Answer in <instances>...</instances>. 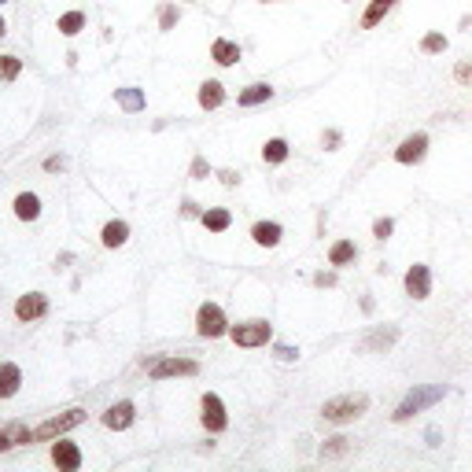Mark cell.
<instances>
[{"instance_id":"cell-36","label":"cell","mask_w":472,"mask_h":472,"mask_svg":"<svg viewBox=\"0 0 472 472\" xmlns=\"http://www.w3.org/2000/svg\"><path fill=\"white\" fill-rule=\"evenodd\" d=\"M218 178H222V185H225V188H232V185H240V174H236V170H222V174H218Z\"/></svg>"},{"instance_id":"cell-12","label":"cell","mask_w":472,"mask_h":472,"mask_svg":"<svg viewBox=\"0 0 472 472\" xmlns=\"http://www.w3.org/2000/svg\"><path fill=\"white\" fill-rule=\"evenodd\" d=\"M45 314H48V295H41V292L19 295V303H15V317L19 321H37V317H45Z\"/></svg>"},{"instance_id":"cell-19","label":"cell","mask_w":472,"mask_h":472,"mask_svg":"<svg viewBox=\"0 0 472 472\" xmlns=\"http://www.w3.org/2000/svg\"><path fill=\"white\" fill-rule=\"evenodd\" d=\"M11 207H15V218L19 222H34L37 214H41V200L34 196V192H19Z\"/></svg>"},{"instance_id":"cell-7","label":"cell","mask_w":472,"mask_h":472,"mask_svg":"<svg viewBox=\"0 0 472 472\" xmlns=\"http://www.w3.org/2000/svg\"><path fill=\"white\" fill-rule=\"evenodd\" d=\"M200 421H203L207 432H225V428H229L225 402H222L218 395H214V391H207V395L200 399Z\"/></svg>"},{"instance_id":"cell-3","label":"cell","mask_w":472,"mask_h":472,"mask_svg":"<svg viewBox=\"0 0 472 472\" xmlns=\"http://www.w3.org/2000/svg\"><path fill=\"white\" fill-rule=\"evenodd\" d=\"M144 369L152 380H170V376H196L200 361L196 358H152L144 361Z\"/></svg>"},{"instance_id":"cell-43","label":"cell","mask_w":472,"mask_h":472,"mask_svg":"<svg viewBox=\"0 0 472 472\" xmlns=\"http://www.w3.org/2000/svg\"><path fill=\"white\" fill-rule=\"evenodd\" d=\"M259 4H273V0H259Z\"/></svg>"},{"instance_id":"cell-1","label":"cell","mask_w":472,"mask_h":472,"mask_svg":"<svg viewBox=\"0 0 472 472\" xmlns=\"http://www.w3.org/2000/svg\"><path fill=\"white\" fill-rule=\"evenodd\" d=\"M369 410V395H339V399H329L325 406H321V417L332 421V424H347L354 417H361Z\"/></svg>"},{"instance_id":"cell-42","label":"cell","mask_w":472,"mask_h":472,"mask_svg":"<svg viewBox=\"0 0 472 472\" xmlns=\"http://www.w3.org/2000/svg\"><path fill=\"white\" fill-rule=\"evenodd\" d=\"M4 30H8V26H4V19H0V37H4Z\"/></svg>"},{"instance_id":"cell-44","label":"cell","mask_w":472,"mask_h":472,"mask_svg":"<svg viewBox=\"0 0 472 472\" xmlns=\"http://www.w3.org/2000/svg\"><path fill=\"white\" fill-rule=\"evenodd\" d=\"M0 4H4V0H0Z\"/></svg>"},{"instance_id":"cell-22","label":"cell","mask_w":472,"mask_h":472,"mask_svg":"<svg viewBox=\"0 0 472 472\" xmlns=\"http://www.w3.org/2000/svg\"><path fill=\"white\" fill-rule=\"evenodd\" d=\"M399 4V0H369V8H366V15H361V30H373L384 15H388L391 8Z\"/></svg>"},{"instance_id":"cell-17","label":"cell","mask_w":472,"mask_h":472,"mask_svg":"<svg viewBox=\"0 0 472 472\" xmlns=\"http://www.w3.org/2000/svg\"><path fill=\"white\" fill-rule=\"evenodd\" d=\"M222 103H225V85L214 81V78H207L200 85V107H203V111H214V107H222Z\"/></svg>"},{"instance_id":"cell-29","label":"cell","mask_w":472,"mask_h":472,"mask_svg":"<svg viewBox=\"0 0 472 472\" xmlns=\"http://www.w3.org/2000/svg\"><path fill=\"white\" fill-rule=\"evenodd\" d=\"M421 52H428V56H439V52H446V37H443V34H424V41H421Z\"/></svg>"},{"instance_id":"cell-30","label":"cell","mask_w":472,"mask_h":472,"mask_svg":"<svg viewBox=\"0 0 472 472\" xmlns=\"http://www.w3.org/2000/svg\"><path fill=\"white\" fill-rule=\"evenodd\" d=\"M395 339H399V332H395V329H388V332H376V336H369V339H366V347H391Z\"/></svg>"},{"instance_id":"cell-18","label":"cell","mask_w":472,"mask_h":472,"mask_svg":"<svg viewBox=\"0 0 472 472\" xmlns=\"http://www.w3.org/2000/svg\"><path fill=\"white\" fill-rule=\"evenodd\" d=\"M125 240H130V225L118 222V218H115V222H107V225H103V232H100V244H103V247H111V251H115V247H122Z\"/></svg>"},{"instance_id":"cell-35","label":"cell","mask_w":472,"mask_h":472,"mask_svg":"<svg viewBox=\"0 0 472 472\" xmlns=\"http://www.w3.org/2000/svg\"><path fill=\"white\" fill-rule=\"evenodd\" d=\"M277 358H281V361H295L299 358V351L295 347H284V343H277V351H273Z\"/></svg>"},{"instance_id":"cell-10","label":"cell","mask_w":472,"mask_h":472,"mask_svg":"<svg viewBox=\"0 0 472 472\" xmlns=\"http://www.w3.org/2000/svg\"><path fill=\"white\" fill-rule=\"evenodd\" d=\"M52 465L63 468V472H78V468H81V450H78V443L56 439V443H52Z\"/></svg>"},{"instance_id":"cell-41","label":"cell","mask_w":472,"mask_h":472,"mask_svg":"<svg viewBox=\"0 0 472 472\" xmlns=\"http://www.w3.org/2000/svg\"><path fill=\"white\" fill-rule=\"evenodd\" d=\"M424 439H428V446H439V432H436V428H428Z\"/></svg>"},{"instance_id":"cell-20","label":"cell","mask_w":472,"mask_h":472,"mask_svg":"<svg viewBox=\"0 0 472 472\" xmlns=\"http://www.w3.org/2000/svg\"><path fill=\"white\" fill-rule=\"evenodd\" d=\"M266 100H273V89H270L266 81H255V85H247V89L236 96V103H240V107H259Z\"/></svg>"},{"instance_id":"cell-23","label":"cell","mask_w":472,"mask_h":472,"mask_svg":"<svg viewBox=\"0 0 472 472\" xmlns=\"http://www.w3.org/2000/svg\"><path fill=\"white\" fill-rule=\"evenodd\" d=\"M288 152H292V148H288L284 137H270V140L262 144V159H266L270 166H281V163L288 159Z\"/></svg>"},{"instance_id":"cell-28","label":"cell","mask_w":472,"mask_h":472,"mask_svg":"<svg viewBox=\"0 0 472 472\" xmlns=\"http://www.w3.org/2000/svg\"><path fill=\"white\" fill-rule=\"evenodd\" d=\"M23 74V59L19 56H0V81H15Z\"/></svg>"},{"instance_id":"cell-4","label":"cell","mask_w":472,"mask_h":472,"mask_svg":"<svg viewBox=\"0 0 472 472\" xmlns=\"http://www.w3.org/2000/svg\"><path fill=\"white\" fill-rule=\"evenodd\" d=\"M443 395H446V388H414L410 395H406V399L399 402V410H395L391 417H395V421L402 424V421H410L414 414H421V410H424V406H432V402H439Z\"/></svg>"},{"instance_id":"cell-9","label":"cell","mask_w":472,"mask_h":472,"mask_svg":"<svg viewBox=\"0 0 472 472\" xmlns=\"http://www.w3.org/2000/svg\"><path fill=\"white\" fill-rule=\"evenodd\" d=\"M402 284H406V295H414V299H428V295H432V270H428L424 262H414L410 270H406Z\"/></svg>"},{"instance_id":"cell-27","label":"cell","mask_w":472,"mask_h":472,"mask_svg":"<svg viewBox=\"0 0 472 472\" xmlns=\"http://www.w3.org/2000/svg\"><path fill=\"white\" fill-rule=\"evenodd\" d=\"M347 450H351L347 436H332V439H325V446H321V458H343Z\"/></svg>"},{"instance_id":"cell-40","label":"cell","mask_w":472,"mask_h":472,"mask_svg":"<svg viewBox=\"0 0 472 472\" xmlns=\"http://www.w3.org/2000/svg\"><path fill=\"white\" fill-rule=\"evenodd\" d=\"M325 144H329V152H336V144H339V133H336V130H329V133H325Z\"/></svg>"},{"instance_id":"cell-6","label":"cell","mask_w":472,"mask_h":472,"mask_svg":"<svg viewBox=\"0 0 472 472\" xmlns=\"http://www.w3.org/2000/svg\"><path fill=\"white\" fill-rule=\"evenodd\" d=\"M229 336L236 347H266L273 339V329H270V321H244V325L229 329Z\"/></svg>"},{"instance_id":"cell-16","label":"cell","mask_w":472,"mask_h":472,"mask_svg":"<svg viewBox=\"0 0 472 472\" xmlns=\"http://www.w3.org/2000/svg\"><path fill=\"white\" fill-rule=\"evenodd\" d=\"M19 388H23V369L15 361H4L0 366V399H11Z\"/></svg>"},{"instance_id":"cell-32","label":"cell","mask_w":472,"mask_h":472,"mask_svg":"<svg viewBox=\"0 0 472 472\" xmlns=\"http://www.w3.org/2000/svg\"><path fill=\"white\" fill-rule=\"evenodd\" d=\"M174 23H178V8H174V4H166L163 15H159V26H163V30H174Z\"/></svg>"},{"instance_id":"cell-31","label":"cell","mask_w":472,"mask_h":472,"mask_svg":"<svg viewBox=\"0 0 472 472\" xmlns=\"http://www.w3.org/2000/svg\"><path fill=\"white\" fill-rule=\"evenodd\" d=\"M391 229H395V222H391V218H376V222H373V236H376V240H388Z\"/></svg>"},{"instance_id":"cell-38","label":"cell","mask_w":472,"mask_h":472,"mask_svg":"<svg viewBox=\"0 0 472 472\" xmlns=\"http://www.w3.org/2000/svg\"><path fill=\"white\" fill-rule=\"evenodd\" d=\"M181 214H185V218H196V214H200V207H196V203H192V200H185V207H181Z\"/></svg>"},{"instance_id":"cell-8","label":"cell","mask_w":472,"mask_h":472,"mask_svg":"<svg viewBox=\"0 0 472 472\" xmlns=\"http://www.w3.org/2000/svg\"><path fill=\"white\" fill-rule=\"evenodd\" d=\"M133 417H137V406H133L130 399H122V402H111V406H107V410L100 414L103 428H111V432H125V428L133 424Z\"/></svg>"},{"instance_id":"cell-24","label":"cell","mask_w":472,"mask_h":472,"mask_svg":"<svg viewBox=\"0 0 472 472\" xmlns=\"http://www.w3.org/2000/svg\"><path fill=\"white\" fill-rule=\"evenodd\" d=\"M358 259V247L351 244V240H336L332 247H329V262L332 266H351Z\"/></svg>"},{"instance_id":"cell-34","label":"cell","mask_w":472,"mask_h":472,"mask_svg":"<svg viewBox=\"0 0 472 472\" xmlns=\"http://www.w3.org/2000/svg\"><path fill=\"white\" fill-rule=\"evenodd\" d=\"M454 78H458L461 85H472V63H458V67H454Z\"/></svg>"},{"instance_id":"cell-21","label":"cell","mask_w":472,"mask_h":472,"mask_svg":"<svg viewBox=\"0 0 472 472\" xmlns=\"http://www.w3.org/2000/svg\"><path fill=\"white\" fill-rule=\"evenodd\" d=\"M200 222L207 225V232H225V229L232 225V214H229L225 207H210V210L200 214Z\"/></svg>"},{"instance_id":"cell-11","label":"cell","mask_w":472,"mask_h":472,"mask_svg":"<svg viewBox=\"0 0 472 472\" xmlns=\"http://www.w3.org/2000/svg\"><path fill=\"white\" fill-rule=\"evenodd\" d=\"M424 152H428V133H414V137H406V140L395 148V163L414 166V163L424 159Z\"/></svg>"},{"instance_id":"cell-13","label":"cell","mask_w":472,"mask_h":472,"mask_svg":"<svg viewBox=\"0 0 472 472\" xmlns=\"http://www.w3.org/2000/svg\"><path fill=\"white\" fill-rule=\"evenodd\" d=\"M23 443H34V428L23 424V421H11L0 428V450H15V446H23Z\"/></svg>"},{"instance_id":"cell-5","label":"cell","mask_w":472,"mask_h":472,"mask_svg":"<svg viewBox=\"0 0 472 472\" xmlns=\"http://www.w3.org/2000/svg\"><path fill=\"white\" fill-rule=\"evenodd\" d=\"M196 332H200L203 339H218V336H225V332H229L225 310H222L218 303H203V307L196 310Z\"/></svg>"},{"instance_id":"cell-15","label":"cell","mask_w":472,"mask_h":472,"mask_svg":"<svg viewBox=\"0 0 472 472\" xmlns=\"http://www.w3.org/2000/svg\"><path fill=\"white\" fill-rule=\"evenodd\" d=\"M281 236H284V229L277 222H255L251 225V240L259 247H277V244H281Z\"/></svg>"},{"instance_id":"cell-25","label":"cell","mask_w":472,"mask_h":472,"mask_svg":"<svg viewBox=\"0 0 472 472\" xmlns=\"http://www.w3.org/2000/svg\"><path fill=\"white\" fill-rule=\"evenodd\" d=\"M85 30V15L81 11H67V15H59V34L63 37H74Z\"/></svg>"},{"instance_id":"cell-37","label":"cell","mask_w":472,"mask_h":472,"mask_svg":"<svg viewBox=\"0 0 472 472\" xmlns=\"http://www.w3.org/2000/svg\"><path fill=\"white\" fill-rule=\"evenodd\" d=\"M314 284H317V288H332V284H336V273H317Z\"/></svg>"},{"instance_id":"cell-39","label":"cell","mask_w":472,"mask_h":472,"mask_svg":"<svg viewBox=\"0 0 472 472\" xmlns=\"http://www.w3.org/2000/svg\"><path fill=\"white\" fill-rule=\"evenodd\" d=\"M63 166H67V159H59V155L45 159V170H63Z\"/></svg>"},{"instance_id":"cell-26","label":"cell","mask_w":472,"mask_h":472,"mask_svg":"<svg viewBox=\"0 0 472 472\" xmlns=\"http://www.w3.org/2000/svg\"><path fill=\"white\" fill-rule=\"evenodd\" d=\"M115 100H118L122 111H140V107H144V93L140 89H118Z\"/></svg>"},{"instance_id":"cell-14","label":"cell","mask_w":472,"mask_h":472,"mask_svg":"<svg viewBox=\"0 0 472 472\" xmlns=\"http://www.w3.org/2000/svg\"><path fill=\"white\" fill-rule=\"evenodd\" d=\"M210 59L218 63V67H236V63H240V45L229 41V37H218L210 45Z\"/></svg>"},{"instance_id":"cell-2","label":"cell","mask_w":472,"mask_h":472,"mask_svg":"<svg viewBox=\"0 0 472 472\" xmlns=\"http://www.w3.org/2000/svg\"><path fill=\"white\" fill-rule=\"evenodd\" d=\"M85 417L81 406H74V410H67V414H56V417H48V421H41L37 428H34V443H45V439H59L63 432H71V428H78Z\"/></svg>"},{"instance_id":"cell-33","label":"cell","mask_w":472,"mask_h":472,"mask_svg":"<svg viewBox=\"0 0 472 472\" xmlns=\"http://www.w3.org/2000/svg\"><path fill=\"white\" fill-rule=\"evenodd\" d=\"M210 174V166H207V159L203 155H196V159H192V178H196V181H203Z\"/></svg>"}]
</instances>
